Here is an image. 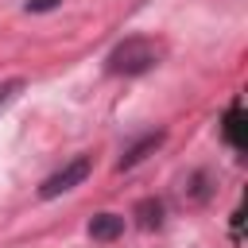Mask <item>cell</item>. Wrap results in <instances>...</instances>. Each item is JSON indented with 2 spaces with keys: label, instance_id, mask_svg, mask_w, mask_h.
I'll return each instance as SVG.
<instances>
[{
  "label": "cell",
  "instance_id": "3957f363",
  "mask_svg": "<svg viewBox=\"0 0 248 248\" xmlns=\"http://www.w3.org/2000/svg\"><path fill=\"white\" fill-rule=\"evenodd\" d=\"M167 140V132H147V136H140L132 147H124V155L116 159V170H132V167H140L147 155H155L159 151V143Z\"/></svg>",
  "mask_w": 248,
  "mask_h": 248
},
{
  "label": "cell",
  "instance_id": "277c9868",
  "mask_svg": "<svg viewBox=\"0 0 248 248\" xmlns=\"http://www.w3.org/2000/svg\"><path fill=\"white\" fill-rule=\"evenodd\" d=\"M221 136H225V143L232 151H244V105H240V97L229 105V112L221 120Z\"/></svg>",
  "mask_w": 248,
  "mask_h": 248
},
{
  "label": "cell",
  "instance_id": "ba28073f",
  "mask_svg": "<svg viewBox=\"0 0 248 248\" xmlns=\"http://www.w3.org/2000/svg\"><path fill=\"white\" fill-rule=\"evenodd\" d=\"M23 89H27V81H23V78H8V81H0V108H4V105H12Z\"/></svg>",
  "mask_w": 248,
  "mask_h": 248
},
{
  "label": "cell",
  "instance_id": "8992f818",
  "mask_svg": "<svg viewBox=\"0 0 248 248\" xmlns=\"http://www.w3.org/2000/svg\"><path fill=\"white\" fill-rule=\"evenodd\" d=\"M120 232H124V217H116V213H97L89 221V236L93 240H116Z\"/></svg>",
  "mask_w": 248,
  "mask_h": 248
},
{
  "label": "cell",
  "instance_id": "9c48e42d",
  "mask_svg": "<svg viewBox=\"0 0 248 248\" xmlns=\"http://www.w3.org/2000/svg\"><path fill=\"white\" fill-rule=\"evenodd\" d=\"M58 4H62V0H27L23 8H27V12H54Z\"/></svg>",
  "mask_w": 248,
  "mask_h": 248
},
{
  "label": "cell",
  "instance_id": "52a82bcc",
  "mask_svg": "<svg viewBox=\"0 0 248 248\" xmlns=\"http://www.w3.org/2000/svg\"><path fill=\"white\" fill-rule=\"evenodd\" d=\"M186 198H190L194 205H205V202L213 198V178H209L205 170H198V174L190 178V186H186Z\"/></svg>",
  "mask_w": 248,
  "mask_h": 248
},
{
  "label": "cell",
  "instance_id": "6da1fadb",
  "mask_svg": "<svg viewBox=\"0 0 248 248\" xmlns=\"http://www.w3.org/2000/svg\"><path fill=\"white\" fill-rule=\"evenodd\" d=\"M159 58H163V46H159L155 39H147V35H128L124 43H116V46L108 50L105 70H108L112 78H140V74L155 70Z\"/></svg>",
  "mask_w": 248,
  "mask_h": 248
},
{
  "label": "cell",
  "instance_id": "5b68a950",
  "mask_svg": "<svg viewBox=\"0 0 248 248\" xmlns=\"http://www.w3.org/2000/svg\"><path fill=\"white\" fill-rule=\"evenodd\" d=\"M163 217H167V209H163V202L159 198H143V202H136V225L140 229H163Z\"/></svg>",
  "mask_w": 248,
  "mask_h": 248
},
{
  "label": "cell",
  "instance_id": "7a4b0ae2",
  "mask_svg": "<svg viewBox=\"0 0 248 248\" xmlns=\"http://www.w3.org/2000/svg\"><path fill=\"white\" fill-rule=\"evenodd\" d=\"M89 170H93V159L89 155H78V159H70L66 167H58L43 186H39V198L43 202H50V198H58V194H66V190H74V186H81L85 178H89Z\"/></svg>",
  "mask_w": 248,
  "mask_h": 248
}]
</instances>
